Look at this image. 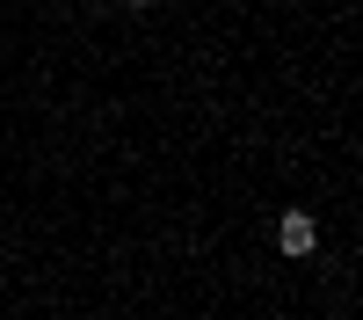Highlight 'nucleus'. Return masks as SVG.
I'll use <instances>...</instances> for the list:
<instances>
[{
	"label": "nucleus",
	"mask_w": 363,
	"mask_h": 320,
	"mask_svg": "<svg viewBox=\"0 0 363 320\" xmlns=\"http://www.w3.org/2000/svg\"><path fill=\"white\" fill-rule=\"evenodd\" d=\"M277 248H284L291 262H306V255L320 248V226H313L306 211H284V226H277Z\"/></svg>",
	"instance_id": "nucleus-1"
},
{
	"label": "nucleus",
	"mask_w": 363,
	"mask_h": 320,
	"mask_svg": "<svg viewBox=\"0 0 363 320\" xmlns=\"http://www.w3.org/2000/svg\"><path fill=\"white\" fill-rule=\"evenodd\" d=\"M124 8H153V0H124Z\"/></svg>",
	"instance_id": "nucleus-2"
}]
</instances>
